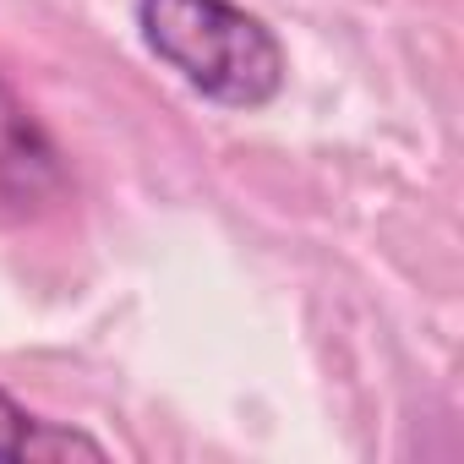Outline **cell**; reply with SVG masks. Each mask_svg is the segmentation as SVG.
<instances>
[{
	"label": "cell",
	"instance_id": "6da1fadb",
	"mask_svg": "<svg viewBox=\"0 0 464 464\" xmlns=\"http://www.w3.org/2000/svg\"><path fill=\"white\" fill-rule=\"evenodd\" d=\"M142 44L202 99L263 110L285 88V44L236 0H137Z\"/></svg>",
	"mask_w": 464,
	"mask_h": 464
},
{
	"label": "cell",
	"instance_id": "7a4b0ae2",
	"mask_svg": "<svg viewBox=\"0 0 464 464\" xmlns=\"http://www.w3.org/2000/svg\"><path fill=\"white\" fill-rule=\"evenodd\" d=\"M61 186V164L39 121L12 99V88L0 82V202L34 208Z\"/></svg>",
	"mask_w": 464,
	"mask_h": 464
},
{
	"label": "cell",
	"instance_id": "3957f363",
	"mask_svg": "<svg viewBox=\"0 0 464 464\" xmlns=\"http://www.w3.org/2000/svg\"><path fill=\"white\" fill-rule=\"evenodd\" d=\"M61 459H110V448L77 426L28 415L0 388V464H61Z\"/></svg>",
	"mask_w": 464,
	"mask_h": 464
}]
</instances>
